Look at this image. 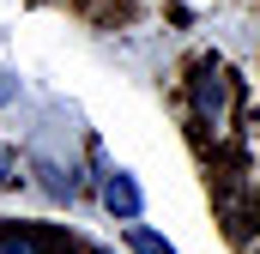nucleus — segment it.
<instances>
[{
  "mask_svg": "<svg viewBox=\"0 0 260 254\" xmlns=\"http://www.w3.org/2000/svg\"><path fill=\"white\" fill-rule=\"evenodd\" d=\"M0 254H73V236L55 224H12L0 218Z\"/></svg>",
  "mask_w": 260,
  "mask_h": 254,
  "instance_id": "nucleus-1",
  "label": "nucleus"
},
{
  "mask_svg": "<svg viewBox=\"0 0 260 254\" xmlns=\"http://www.w3.org/2000/svg\"><path fill=\"white\" fill-rule=\"evenodd\" d=\"M194 109L200 121L212 127V133H224V121H230V73L218 61H200V79H194Z\"/></svg>",
  "mask_w": 260,
  "mask_h": 254,
  "instance_id": "nucleus-2",
  "label": "nucleus"
},
{
  "mask_svg": "<svg viewBox=\"0 0 260 254\" xmlns=\"http://www.w3.org/2000/svg\"><path fill=\"white\" fill-rule=\"evenodd\" d=\"M97 194H103V206H109L115 218H139V206H145L139 182H133L127 170H115V164H103V170H97Z\"/></svg>",
  "mask_w": 260,
  "mask_h": 254,
  "instance_id": "nucleus-3",
  "label": "nucleus"
},
{
  "mask_svg": "<svg viewBox=\"0 0 260 254\" xmlns=\"http://www.w3.org/2000/svg\"><path fill=\"white\" fill-rule=\"evenodd\" d=\"M127 248H133V254H176L157 230H145V224H127Z\"/></svg>",
  "mask_w": 260,
  "mask_h": 254,
  "instance_id": "nucleus-4",
  "label": "nucleus"
},
{
  "mask_svg": "<svg viewBox=\"0 0 260 254\" xmlns=\"http://www.w3.org/2000/svg\"><path fill=\"white\" fill-rule=\"evenodd\" d=\"M18 182V157H12V145H0V188H12Z\"/></svg>",
  "mask_w": 260,
  "mask_h": 254,
  "instance_id": "nucleus-5",
  "label": "nucleus"
}]
</instances>
